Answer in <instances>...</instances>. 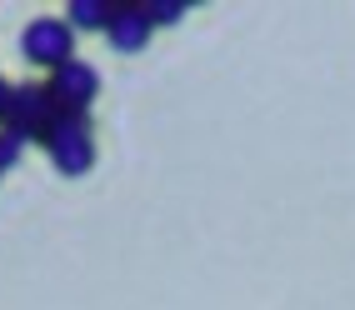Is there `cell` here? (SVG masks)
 <instances>
[{
	"mask_svg": "<svg viewBox=\"0 0 355 310\" xmlns=\"http://www.w3.org/2000/svg\"><path fill=\"white\" fill-rule=\"evenodd\" d=\"M45 150L60 175H85L96 165V135H90V115L80 110H60L51 126H45Z\"/></svg>",
	"mask_w": 355,
	"mask_h": 310,
	"instance_id": "1",
	"label": "cell"
},
{
	"mask_svg": "<svg viewBox=\"0 0 355 310\" xmlns=\"http://www.w3.org/2000/svg\"><path fill=\"white\" fill-rule=\"evenodd\" d=\"M20 55H26L31 65H45V70H55L65 60H76V31L65 26V15H40L26 26V35H20Z\"/></svg>",
	"mask_w": 355,
	"mask_h": 310,
	"instance_id": "2",
	"label": "cell"
},
{
	"mask_svg": "<svg viewBox=\"0 0 355 310\" xmlns=\"http://www.w3.org/2000/svg\"><path fill=\"white\" fill-rule=\"evenodd\" d=\"M45 90H51V101H55L60 110L90 115V105H96V95H101V76H96V65H85V60H65V65L51 70Z\"/></svg>",
	"mask_w": 355,
	"mask_h": 310,
	"instance_id": "3",
	"label": "cell"
},
{
	"mask_svg": "<svg viewBox=\"0 0 355 310\" xmlns=\"http://www.w3.org/2000/svg\"><path fill=\"white\" fill-rule=\"evenodd\" d=\"M55 115H60V105L51 101V90H45V85H15V90H10V105H6V121H0V126L45 135V126H51Z\"/></svg>",
	"mask_w": 355,
	"mask_h": 310,
	"instance_id": "4",
	"label": "cell"
},
{
	"mask_svg": "<svg viewBox=\"0 0 355 310\" xmlns=\"http://www.w3.org/2000/svg\"><path fill=\"white\" fill-rule=\"evenodd\" d=\"M150 15H146V6H115V20H110V31H105V40L115 45L121 55H135V51H146L150 45Z\"/></svg>",
	"mask_w": 355,
	"mask_h": 310,
	"instance_id": "5",
	"label": "cell"
},
{
	"mask_svg": "<svg viewBox=\"0 0 355 310\" xmlns=\"http://www.w3.org/2000/svg\"><path fill=\"white\" fill-rule=\"evenodd\" d=\"M110 20H115V0H70L65 6L70 31H110Z\"/></svg>",
	"mask_w": 355,
	"mask_h": 310,
	"instance_id": "6",
	"label": "cell"
},
{
	"mask_svg": "<svg viewBox=\"0 0 355 310\" xmlns=\"http://www.w3.org/2000/svg\"><path fill=\"white\" fill-rule=\"evenodd\" d=\"M26 140H31V130H15V126L0 130V171H10V165L26 155Z\"/></svg>",
	"mask_w": 355,
	"mask_h": 310,
	"instance_id": "7",
	"label": "cell"
},
{
	"mask_svg": "<svg viewBox=\"0 0 355 310\" xmlns=\"http://www.w3.org/2000/svg\"><path fill=\"white\" fill-rule=\"evenodd\" d=\"M146 15H150V26H175L185 15V0H146Z\"/></svg>",
	"mask_w": 355,
	"mask_h": 310,
	"instance_id": "8",
	"label": "cell"
},
{
	"mask_svg": "<svg viewBox=\"0 0 355 310\" xmlns=\"http://www.w3.org/2000/svg\"><path fill=\"white\" fill-rule=\"evenodd\" d=\"M10 90H15L10 80H0V121H6V105H10Z\"/></svg>",
	"mask_w": 355,
	"mask_h": 310,
	"instance_id": "9",
	"label": "cell"
}]
</instances>
